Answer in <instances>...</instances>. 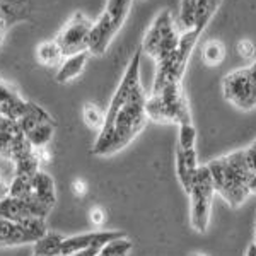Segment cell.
Instances as JSON below:
<instances>
[{
	"label": "cell",
	"mask_w": 256,
	"mask_h": 256,
	"mask_svg": "<svg viewBox=\"0 0 256 256\" xmlns=\"http://www.w3.org/2000/svg\"><path fill=\"white\" fill-rule=\"evenodd\" d=\"M140 60L142 50L132 56L116 92L111 98L104 125L92 146V154L98 158H108L123 150L147 126V96L140 82Z\"/></svg>",
	"instance_id": "1"
},
{
	"label": "cell",
	"mask_w": 256,
	"mask_h": 256,
	"mask_svg": "<svg viewBox=\"0 0 256 256\" xmlns=\"http://www.w3.org/2000/svg\"><path fill=\"white\" fill-rule=\"evenodd\" d=\"M207 166L212 174L216 193L224 198L229 207H241L251 195L248 190V180L251 176V171L246 164L244 150H236L217 158L210 160Z\"/></svg>",
	"instance_id": "2"
},
{
	"label": "cell",
	"mask_w": 256,
	"mask_h": 256,
	"mask_svg": "<svg viewBox=\"0 0 256 256\" xmlns=\"http://www.w3.org/2000/svg\"><path fill=\"white\" fill-rule=\"evenodd\" d=\"M148 120L158 123H192L188 99L181 84H171L159 92H150L146 101Z\"/></svg>",
	"instance_id": "3"
},
{
	"label": "cell",
	"mask_w": 256,
	"mask_h": 256,
	"mask_svg": "<svg viewBox=\"0 0 256 256\" xmlns=\"http://www.w3.org/2000/svg\"><path fill=\"white\" fill-rule=\"evenodd\" d=\"M180 31L176 28L172 12L169 9L160 10L148 30L144 34L142 41V53H147L150 58L158 62H162L169 58L172 53L180 46Z\"/></svg>",
	"instance_id": "4"
},
{
	"label": "cell",
	"mask_w": 256,
	"mask_h": 256,
	"mask_svg": "<svg viewBox=\"0 0 256 256\" xmlns=\"http://www.w3.org/2000/svg\"><path fill=\"white\" fill-rule=\"evenodd\" d=\"M198 36H200V32L195 30L184 31L180 38V46H178L176 52L169 58L158 62L154 84H152V92H159V90H162L164 88H168L171 84H181L188 60L192 56V52L198 41Z\"/></svg>",
	"instance_id": "5"
},
{
	"label": "cell",
	"mask_w": 256,
	"mask_h": 256,
	"mask_svg": "<svg viewBox=\"0 0 256 256\" xmlns=\"http://www.w3.org/2000/svg\"><path fill=\"white\" fill-rule=\"evenodd\" d=\"M216 188H214L212 174L207 164L198 168L193 186L190 192V224L196 232H207L212 216V204Z\"/></svg>",
	"instance_id": "6"
},
{
	"label": "cell",
	"mask_w": 256,
	"mask_h": 256,
	"mask_svg": "<svg viewBox=\"0 0 256 256\" xmlns=\"http://www.w3.org/2000/svg\"><path fill=\"white\" fill-rule=\"evenodd\" d=\"M92 20L84 12L77 10L72 18L67 20L64 28L58 31L55 41L64 53V56L76 55L80 52H88L89 48V34L92 30Z\"/></svg>",
	"instance_id": "7"
},
{
	"label": "cell",
	"mask_w": 256,
	"mask_h": 256,
	"mask_svg": "<svg viewBox=\"0 0 256 256\" xmlns=\"http://www.w3.org/2000/svg\"><path fill=\"white\" fill-rule=\"evenodd\" d=\"M18 122L24 137L32 148H44L50 144L53 132H55V122L46 110L32 102L31 110Z\"/></svg>",
	"instance_id": "8"
},
{
	"label": "cell",
	"mask_w": 256,
	"mask_h": 256,
	"mask_svg": "<svg viewBox=\"0 0 256 256\" xmlns=\"http://www.w3.org/2000/svg\"><path fill=\"white\" fill-rule=\"evenodd\" d=\"M222 94L224 99L238 110L250 111L253 110L251 104V80H250V67L236 68L226 74L222 80Z\"/></svg>",
	"instance_id": "9"
},
{
	"label": "cell",
	"mask_w": 256,
	"mask_h": 256,
	"mask_svg": "<svg viewBox=\"0 0 256 256\" xmlns=\"http://www.w3.org/2000/svg\"><path fill=\"white\" fill-rule=\"evenodd\" d=\"M48 216L50 210L34 204V202L22 200V198H16L10 195L0 200V218H7V220L16 222V224H22V222L32 217L46 218Z\"/></svg>",
	"instance_id": "10"
},
{
	"label": "cell",
	"mask_w": 256,
	"mask_h": 256,
	"mask_svg": "<svg viewBox=\"0 0 256 256\" xmlns=\"http://www.w3.org/2000/svg\"><path fill=\"white\" fill-rule=\"evenodd\" d=\"M125 236L126 234L122 232V230H94V232H86V234H79V236L65 238L62 254L72 256L79 253V251L89 250V248H104L108 242Z\"/></svg>",
	"instance_id": "11"
},
{
	"label": "cell",
	"mask_w": 256,
	"mask_h": 256,
	"mask_svg": "<svg viewBox=\"0 0 256 256\" xmlns=\"http://www.w3.org/2000/svg\"><path fill=\"white\" fill-rule=\"evenodd\" d=\"M31 106L32 102L20 96L14 86L0 79V114L10 120H20L31 110Z\"/></svg>",
	"instance_id": "12"
},
{
	"label": "cell",
	"mask_w": 256,
	"mask_h": 256,
	"mask_svg": "<svg viewBox=\"0 0 256 256\" xmlns=\"http://www.w3.org/2000/svg\"><path fill=\"white\" fill-rule=\"evenodd\" d=\"M28 200L34 202V204H38L52 212V208L56 204V190H55V181H53V178L48 172L40 169L31 178V195Z\"/></svg>",
	"instance_id": "13"
},
{
	"label": "cell",
	"mask_w": 256,
	"mask_h": 256,
	"mask_svg": "<svg viewBox=\"0 0 256 256\" xmlns=\"http://www.w3.org/2000/svg\"><path fill=\"white\" fill-rule=\"evenodd\" d=\"M116 30L111 26V22L108 20L104 14H101L99 18L94 20L92 30H90L89 34V55L94 56H101L106 53V50L110 48L111 41L116 36Z\"/></svg>",
	"instance_id": "14"
},
{
	"label": "cell",
	"mask_w": 256,
	"mask_h": 256,
	"mask_svg": "<svg viewBox=\"0 0 256 256\" xmlns=\"http://www.w3.org/2000/svg\"><path fill=\"white\" fill-rule=\"evenodd\" d=\"M34 148L24 137L22 130L16 132H0V158L7 160H19L24 156L31 154Z\"/></svg>",
	"instance_id": "15"
},
{
	"label": "cell",
	"mask_w": 256,
	"mask_h": 256,
	"mask_svg": "<svg viewBox=\"0 0 256 256\" xmlns=\"http://www.w3.org/2000/svg\"><path fill=\"white\" fill-rule=\"evenodd\" d=\"M200 168L198 164V156L195 148H188V150H183V148L178 147L176 150V176L178 181H180L183 192L190 195L193 186V180H195V174Z\"/></svg>",
	"instance_id": "16"
},
{
	"label": "cell",
	"mask_w": 256,
	"mask_h": 256,
	"mask_svg": "<svg viewBox=\"0 0 256 256\" xmlns=\"http://www.w3.org/2000/svg\"><path fill=\"white\" fill-rule=\"evenodd\" d=\"M38 241L20 224L0 218V248H10L20 244H34Z\"/></svg>",
	"instance_id": "17"
},
{
	"label": "cell",
	"mask_w": 256,
	"mask_h": 256,
	"mask_svg": "<svg viewBox=\"0 0 256 256\" xmlns=\"http://www.w3.org/2000/svg\"><path fill=\"white\" fill-rule=\"evenodd\" d=\"M88 58H89V52H80V53H76V55L65 56L55 74L56 82H58V84H65V82H70L76 79V77H79L80 74L84 72Z\"/></svg>",
	"instance_id": "18"
},
{
	"label": "cell",
	"mask_w": 256,
	"mask_h": 256,
	"mask_svg": "<svg viewBox=\"0 0 256 256\" xmlns=\"http://www.w3.org/2000/svg\"><path fill=\"white\" fill-rule=\"evenodd\" d=\"M64 241L65 238L60 232L48 230L43 238H40L34 242L32 253H34V256H60L62 248H64Z\"/></svg>",
	"instance_id": "19"
},
{
	"label": "cell",
	"mask_w": 256,
	"mask_h": 256,
	"mask_svg": "<svg viewBox=\"0 0 256 256\" xmlns=\"http://www.w3.org/2000/svg\"><path fill=\"white\" fill-rule=\"evenodd\" d=\"M132 2H134V0H108V2H106V7H104V10H102V14L108 18L111 26L116 31L122 30V26L125 24V20L132 9Z\"/></svg>",
	"instance_id": "20"
},
{
	"label": "cell",
	"mask_w": 256,
	"mask_h": 256,
	"mask_svg": "<svg viewBox=\"0 0 256 256\" xmlns=\"http://www.w3.org/2000/svg\"><path fill=\"white\" fill-rule=\"evenodd\" d=\"M36 56H38L40 64L44 65V67H56V65L60 67L62 62L65 58L58 43L55 40L40 43L38 48H36Z\"/></svg>",
	"instance_id": "21"
},
{
	"label": "cell",
	"mask_w": 256,
	"mask_h": 256,
	"mask_svg": "<svg viewBox=\"0 0 256 256\" xmlns=\"http://www.w3.org/2000/svg\"><path fill=\"white\" fill-rule=\"evenodd\" d=\"M202 58H204V64L208 65V67H218L226 60L224 43L218 40H208L204 44V50H202Z\"/></svg>",
	"instance_id": "22"
},
{
	"label": "cell",
	"mask_w": 256,
	"mask_h": 256,
	"mask_svg": "<svg viewBox=\"0 0 256 256\" xmlns=\"http://www.w3.org/2000/svg\"><path fill=\"white\" fill-rule=\"evenodd\" d=\"M196 6L198 0H181L180 2V26L184 31H192L195 30L196 24Z\"/></svg>",
	"instance_id": "23"
},
{
	"label": "cell",
	"mask_w": 256,
	"mask_h": 256,
	"mask_svg": "<svg viewBox=\"0 0 256 256\" xmlns=\"http://www.w3.org/2000/svg\"><path fill=\"white\" fill-rule=\"evenodd\" d=\"M104 116L106 113L101 108H98L92 102H86L84 108H82V118H84L86 125H88L90 130H98L101 132L102 125H104Z\"/></svg>",
	"instance_id": "24"
},
{
	"label": "cell",
	"mask_w": 256,
	"mask_h": 256,
	"mask_svg": "<svg viewBox=\"0 0 256 256\" xmlns=\"http://www.w3.org/2000/svg\"><path fill=\"white\" fill-rule=\"evenodd\" d=\"M132 250H134V242L125 236L108 242V244L99 251L98 256H128L132 253Z\"/></svg>",
	"instance_id": "25"
},
{
	"label": "cell",
	"mask_w": 256,
	"mask_h": 256,
	"mask_svg": "<svg viewBox=\"0 0 256 256\" xmlns=\"http://www.w3.org/2000/svg\"><path fill=\"white\" fill-rule=\"evenodd\" d=\"M180 148L188 150V148H195L196 144V128L193 123H181L180 125Z\"/></svg>",
	"instance_id": "26"
},
{
	"label": "cell",
	"mask_w": 256,
	"mask_h": 256,
	"mask_svg": "<svg viewBox=\"0 0 256 256\" xmlns=\"http://www.w3.org/2000/svg\"><path fill=\"white\" fill-rule=\"evenodd\" d=\"M236 52L242 60H250V62L256 60V46H254L253 41H250V40L239 41L238 46H236Z\"/></svg>",
	"instance_id": "27"
},
{
	"label": "cell",
	"mask_w": 256,
	"mask_h": 256,
	"mask_svg": "<svg viewBox=\"0 0 256 256\" xmlns=\"http://www.w3.org/2000/svg\"><path fill=\"white\" fill-rule=\"evenodd\" d=\"M89 217H90V222H92V226H96V227H101L102 224H104V220H106V214H104V210H102L101 207L90 208Z\"/></svg>",
	"instance_id": "28"
},
{
	"label": "cell",
	"mask_w": 256,
	"mask_h": 256,
	"mask_svg": "<svg viewBox=\"0 0 256 256\" xmlns=\"http://www.w3.org/2000/svg\"><path fill=\"white\" fill-rule=\"evenodd\" d=\"M250 80H251V104L256 108V60L250 65Z\"/></svg>",
	"instance_id": "29"
},
{
	"label": "cell",
	"mask_w": 256,
	"mask_h": 256,
	"mask_svg": "<svg viewBox=\"0 0 256 256\" xmlns=\"http://www.w3.org/2000/svg\"><path fill=\"white\" fill-rule=\"evenodd\" d=\"M244 158H246V164L250 168L251 172H256V152L251 147L244 148Z\"/></svg>",
	"instance_id": "30"
},
{
	"label": "cell",
	"mask_w": 256,
	"mask_h": 256,
	"mask_svg": "<svg viewBox=\"0 0 256 256\" xmlns=\"http://www.w3.org/2000/svg\"><path fill=\"white\" fill-rule=\"evenodd\" d=\"M72 188H74V193H76V195H79V196H82L86 192H88V186H86V183L82 180H76V181H74Z\"/></svg>",
	"instance_id": "31"
},
{
	"label": "cell",
	"mask_w": 256,
	"mask_h": 256,
	"mask_svg": "<svg viewBox=\"0 0 256 256\" xmlns=\"http://www.w3.org/2000/svg\"><path fill=\"white\" fill-rule=\"evenodd\" d=\"M6 196H9V184L4 180V176L0 174V200H4Z\"/></svg>",
	"instance_id": "32"
},
{
	"label": "cell",
	"mask_w": 256,
	"mask_h": 256,
	"mask_svg": "<svg viewBox=\"0 0 256 256\" xmlns=\"http://www.w3.org/2000/svg\"><path fill=\"white\" fill-rule=\"evenodd\" d=\"M101 250H102V248H89V250L79 251V253H76V254H72V256H98Z\"/></svg>",
	"instance_id": "33"
},
{
	"label": "cell",
	"mask_w": 256,
	"mask_h": 256,
	"mask_svg": "<svg viewBox=\"0 0 256 256\" xmlns=\"http://www.w3.org/2000/svg\"><path fill=\"white\" fill-rule=\"evenodd\" d=\"M248 190L251 195H256V172H251L250 180H248Z\"/></svg>",
	"instance_id": "34"
},
{
	"label": "cell",
	"mask_w": 256,
	"mask_h": 256,
	"mask_svg": "<svg viewBox=\"0 0 256 256\" xmlns=\"http://www.w3.org/2000/svg\"><path fill=\"white\" fill-rule=\"evenodd\" d=\"M6 28H7L6 20H4L2 18H0V43H2L4 36H6Z\"/></svg>",
	"instance_id": "35"
},
{
	"label": "cell",
	"mask_w": 256,
	"mask_h": 256,
	"mask_svg": "<svg viewBox=\"0 0 256 256\" xmlns=\"http://www.w3.org/2000/svg\"><path fill=\"white\" fill-rule=\"evenodd\" d=\"M220 2H222V0H207V4H208L210 9H212L214 12H217L218 6H220Z\"/></svg>",
	"instance_id": "36"
},
{
	"label": "cell",
	"mask_w": 256,
	"mask_h": 256,
	"mask_svg": "<svg viewBox=\"0 0 256 256\" xmlns=\"http://www.w3.org/2000/svg\"><path fill=\"white\" fill-rule=\"evenodd\" d=\"M246 256H256V244H254V242H253V244L248 246V250H246Z\"/></svg>",
	"instance_id": "37"
},
{
	"label": "cell",
	"mask_w": 256,
	"mask_h": 256,
	"mask_svg": "<svg viewBox=\"0 0 256 256\" xmlns=\"http://www.w3.org/2000/svg\"><path fill=\"white\" fill-rule=\"evenodd\" d=\"M188 256H207V254H204V253H190Z\"/></svg>",
	"instance_id": "38"
},
{
	"label": "cell",
	"mask_w": 256,
	"mask_h": 256,
	"mask_svg": "<svg viewBox=\"0 0 256 256\" xmlns=\"http://www.w3.org/2000/svg\"><path fill=\"white\" fill-rule=\"evenodd\" d=\"M250 147H251V148H253V150L256 152V140H254V142H253V144H251V146H250Z\"/></svg>",
	"instance_id": "39"
},
{
	"label": "cell",
	"mask_w": 256,
	"mask_h": 256,
	"mask_svg": "<svg viewBox=\"0 0 256 256\" xmlns=\"http://www.w3.org/2000/svg\"><path fill=\"white\" fill-rule=\"evenodd\" d=\"M254 244H256V224H254Z\"/></svg>",
	"instance_id": "40"
}]
</instances>
